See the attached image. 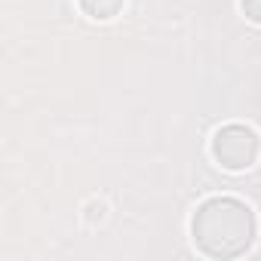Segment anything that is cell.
<instances>
[{"instance_id":"7a4b0ae2","label":"cell","mask_w":261,"mask_h":261,"mask_svg":"<svg viewBox=\"0 0 261 261\" xmlns=\"http://www.w3.org/2000/svg\"><path fill=\"white\" fill-rule=\"evenodd\" d=\"M258 154H261V139L246 123H227L212 136V157L227 172H243L255 166Z\"/></svg>"},{"instance_id":"277c9868","label":"cell","mask_w":261,"mask_h":261,"mask_svg":"<svg viewBox=\"0 0 261 261\" xmlns=\"http://www.w3.org/2000/svg\"><path fill=\"white\" fill-rule=\"evenodd\" d=\"M240 10H243V16L249 22L261 25V0H240Z\"/></svg>"},{"instance_id":"3957f363","label":"cell","mask_w":261,"mask_h":261,"mask_svg":"<svg viewBox=\"0 0 261 261\" xmlns=\"http://www.w3.org/2000/svg\"><path fill=\"white\" fill-rule=\"evenodd\" d=\"M77 4H80L83 16H89L95 22H108L123 10V0H77Z\"/></svg>"},{"instance_id":"6da1fadb","label":"cell","mask_w":261,"mask_h":261,"mask_svg":"<svg viewBox=\"0 0 261 261\" xmlns=\"http://www.w3.org/2000/svg\"><path fill=\"white\" fill-rule=\"evenodd\" d=\"M258 233L255 212L237 197H209L191 218V237L206 258L230 261L252 249Z\"/></svg>"}]
</instances>
